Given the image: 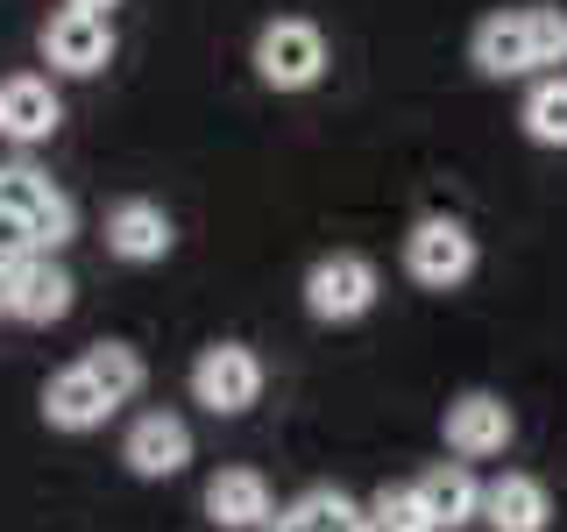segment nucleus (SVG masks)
<instances>
[{
  "instance_id": "obj_16",
  "label": "nucleus",
  "mask_w": 567,
  "mask_h": 532,
  "mask_svg": "<svg viewBox=\"0 0 567 532\" xmlns=\"http://www.w3.org/2000/svg\"><path fill=\"white\" fill-rule=\"evenodd\" d=\"M277 532H369V519H362V504H354L348 490H306L277 519Z\"/></svg>"
},
{
  "instance_id": "obj_17",
  "label": "nucleus",
  "mask_w": 567,
  "mask_h": 532,
  "mask_svg": "<svg viewBox=\"0 0 567 532\" xmlns=\"http://www.w3.org/2000/svg\"><path fill=\"white\" fill-rule=\"evenodd\" d=\"M79 369L93 377V390H100L106 405H128L135 390H142V377H150V369H142V355H135L128 341H93Z\"/></svg>"
},
{
  "instance_id": "obj_15",
  "label": "nucleus",
  "mask_w": 567,
  "mask_h": 532,
  "mask_svg": "<svg viewBox=\"0 0 567 532\" xmlns=\"http://www.w3.org/2000/svg\"><path fill=\"white\" fill-rule=\"evenodd\" d=\"M106 412H114V405L93 390L85 369H58V377L43 383V419L58 426V433H93V426H106Z\"/></svg>"
},
{
  "instance_id": "obj_7",
  "label": "nucleus",
  "mask_w": 567,
  "mask_h": 532,
  "mask_svg": "<svg viewBox=\"0 0 567 532\" xmlns=\"http://www.w3.org/2000/svg\"><path fill=\"white\" fill-rule=\"evenodd\" d=\"M43 58L58 64V71H71V79H93V71L114 64V22H106V14H79V8L50 14Z\"/></svg>"
},
{
  "instance_id": "obj_2",
  "label": "nucleus",
  "mask_w": 567,
  "mask_h": 532,
  "mask_svg": "<svg viewBox=\"0 0 567 532\" xmlns=\"http://www.w3.org/2000/svg\"><path fill=\"white\" fill-rule=\"evenodd\" d=\"M192 398H199L213 419L248 412V405L262 398V355L241 348V341H213V348H199V362H192Z\"/></svg>"
},
{
  "instance_id": "obj_1",
  "label": "nucleus",
  "mask_w": 567,
  "mask_h": 532,
  "mask_svg": "<svg viewBox=\"0 0 567 532\" xmlns=\"http://www.w3.org/2000/svg\"><path fill=\"white\" fill-rule=\"evenodd\" d=\"M256 79L277 85V93H306V85H319L327 79V35H319L306 14H277V22L256 35Z\"/></svg>"
},
{
  "instance_id": "obj_9",
  "label": "nucleus",
  "mask_w": 567,
  "mask_h": 532,
  "mask_svg": "<svg viewBox=\"0 0 567 532\" xmlns=\"http://www.w3.org/2000/svg\"><path fill=\"white\" fill-rule=\"evenodd\" d=\"M206 519L220 532H262L277 519V497H270V483H262L256 469H220L206 483Z\"/></svg>"
},
{
  "instance_id": "obj_19",
  "label": "nucleus",
  "mask_w": 567,
  "mask_h": 532,
  "mask_svg": "<svg viewBox=\"0 0 567 532\" xmlns=\"http://www.w3.org/2000/svg\"><path fill=\"white\" fill-rule=\"evenodd\" d=\"M369 532H433V519H425V504L412 497V483H398V490H377L369 497Z\"/></svg>"
},
{
  "instance_id": "obj_21",
  "label": "nucleus",
  "mask_w": 567,
  "mask_h": 532,
  "mask_svg": "<svg viewBox=\"0 0 567 532\" xmlns=\"http://www.w3.org/2000/svg\"><path fill=\"white\" fill-rule=\"evenodd\" d=\"M71 8H79V14H106V8H114V0H71Z\"/></svg>"
},
{
  "instance_id": "obj_4",
  "label": "nucleus",
  "mask_w": 567,
  "mask_h": 532,
  "mask_svg": "<svg viewBox=\"0 0 567 532\" xmlns=\"http://www.w3.org/2000/svg\"><path fill=\"white\" fill-rule=\"evenodd\" d=\"M377 263L369 256H319L312 270H306V313L312 319H327V327H348V319H362L369 306H377Z\"/></svg>"
},
{
  "instance_id": "obj_14",
  "label": "nucleus",
  "mask_w": 567,
  "mask_h": 532,
  "mask_svg": "<svg viewBox=\"0 0 567 532\" xmlns=\"http://www.w3.org/2000/svg\"><path fill=\"white\" fill-rule=\"evenodd\" d=\"M468 50H475V71H483V79H525V71H539L532 64V35H525V8L489 14Z\"/></svg>"
},
{
  "instance_id": "obj_3",
  "label": "nucleus",
  "mask_w": 567,
  "mask_h": 532,
  "mask_svg": "<svg viewBox=\"0 0 567 532\" xmlns=\"http://www.w3.org/2000/svg\"><path fill=\"white\" fill-rule=\"evenodd\" d=\"M404 270L425 291H454V284L475 277V235L461 221H447V213H433V221H419L404 235Z\"/></svg>"
},
{
  "instance_id": "obj_5",
  "label": "nucleus",
  "mask_w": 567,
  "mask_h": 532,
  "mask_svg": "<svg viewBox=\"0 0 567 532\" xmlns=\"http://www.w3.org/2000/svg\"><path fill=\"white\" fill-rule=\"evenodd\" d=\"M71 270L58 256H29V263H14L8 277H0V313L8 319H29V327H50V319H64L71 313Z\"/></svg>"
},
{
  "instance_id": "obj_11",
  "label": "nucleus",
  "mask_w": 567,
  "mask_h": 532,
  "mask_svg": "<svg viewBox=\"0 0 567 532\" xmlns=\"http://www.w3.org/2000/svg\"><path fill=\"white\" fill-rule=\"evenodd\" d=\"M171 213L156 200H121L106 213V248H114L121 263H164L171 256Z\"/></svg>"
},
{
  "instance_id": "obj_10",
  "label": "nucleus",
  "mask_w": 567,
  "mask_h": 532,
  "mask_svg": "<svg viewBox=\"0 0 567 532\" xmlns=\"http://www.w3.org/2000/svg\"><path fill=\"white\" fill-rule=\"evenodd\" d=\"M412 497L425 504L433 532H461V525H475V511H483V483L468 475V461H433V469L412 483Z\"/></svg>"
},
{
  "instance_id": "obj_12",
  "label": "nucleus",
  "mask_w": 567,
  "mask_h": 532,
  "mask_svg": "<svg viewBox=\"0 0 567 532\" xmlns=\"http://www.w3.org/2000/svg\"><path fill=\"white\" fill-rule=\"evenodd\" d=\"M64 121L58 93H50V79H35V71H22V79L0 85V135L8 142H50Z\"/></svg>"
},
{
  "instance_id": "obj_18",
  "label": "nucleus",
  "mask_w": 567,
  "mask_h": 532,
  "mask_svg": "<svg viewBox=\"0 0 567 532\" xmlns=\"http://www.w3.org/2000/svg\"><path fill=\"white\" fill-rule=\"evenodd\" d=\"M525 135L539 142V150H567V71H554V79H539L518 106Z\"/></svg>"
},
{
  "instance_id": "obj_13",
  "label": "nucleus",
  "mask_w": 567,
  "mask_h": 532,
  "mask_svg": "<svg viewBox=\"0 0 567 532\" xmlns=\"http://www.w3.org/2000/svg\"><path fill=\"white\" fill-rule=\"evenodd\" d=\"M489 532H546L554 519V497H546L539 475H496L483 490V511H475Z\"/></svg>"
},
{
  "instance_id": "obj_20",
  "label": "nucleus",
  "mask_w": 567,
  "mask_h": 532,
  "mask_svg": "<svg viewBox=\"0 0 567 532\" xmlns=\"http://www.w3.org/2000/svg\"><path fill=\"white\" fill-rule=\"evenodd\" d=\"M532 64H567V8H525Z\"/></svg>"
},
{
  "instance_id": "obj_8",
  "label": "nucleus",
  "mask_w": 567,
  "mask_h": 532,
  "mask_svg": "<svg viewBox=\"0 0 567 532\" xmlns=\"http://www.w3.org/2000/svg\"><path fill=\"white\" fill-rule=\"evenodd\" d=\"M447 448L461 461H489L511 448V405L496 390H461L447 405Z\"/></svg>"
},
{
  "instance_id": "obj_6",
  "label": "nucleus",
  "mask_w": 567,
  "mask_h": 532,
  "mask_svg": "<svg viewBox=\"0 0 567 532\" xmlns=\"http://www.w3.org/2000/svg\"><path fill=\"white\" fill-rule=\"evenodd\" d=\"M121 461L142 475V483H171V475L192 469V426L177 412H142L121 440Z\"/></svg>"
}]
</instances>
